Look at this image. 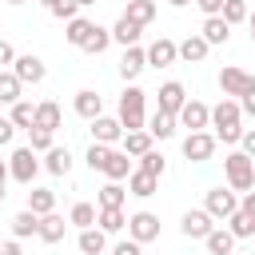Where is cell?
I'll use <instances>...</instances> for the list:
<instances>
[{"label": "cell", "mask_w": 255, "mask_h": 255, "mask_svg": "<svg viewBox=\"0 0 255 255\" xmlns=\"http://www.w3.org/2000/svg\"><path fill=\"white\" fill-rule=\"evenodd\" d=\"M239 120H243L239 100H219V104L211 108V128H215V139H223V143H239V139H243Z\"/></svg>", "instance_id": "obj_1"}, {"label": "cell", "mask_w": 255, "mask_h": 255, "mask_svg": "<svg viewBox=\"0 0 255 255\" xmlns=\"http://www.w3.org/2000/svg\"><path fill=\"white\" fill-rule=\"evenodd\" d=\"M143 100H147V92L143 88H124V96H120V124H124V131H143L147 128V116H143Z\"/></svg>", "instance_id": "obj_2"}, {"label": "cell", "mask_w": 255, "mask_h": 255, "mask_svg": "<svg viewBox=\"0 0 255 255\" xmlns=\"http://www.w3.org/2000/svg\"><path fill=\"white\" fill-rule=\"evenodd\" d=\"M223 171H227V187L231 191H251L255 187V159L243 155V151H231L223 159Z\"/></svg>", "instance_id": "obj_3"}, {"label": "cell", "mask_w": 255, "mask_h": 255, "mask_svg": "<svg viewBox=\"0 0 255 255\" xmlns=\"http://www.w3.org/2000/svg\"><path fill=\"white\" fill-rule=\"evenodd\" d=\"M8 171H12V179H16V183L32 187V179H36V171H40L36 151H32V147H16V151L8 155Z\"/></svg>", "instance_id": "obj_4"}, {"label": "cell", "mask_w": 255, "mask_h": 255, "mask_svg": "<svg viewBox=\"0 0 255 255\" xmlns=\"http://www.w3.org/2000/svg\"><path fill=\"white\" fill-rule=\"evenodd\" d=\"M203 211H207L211 219H231V215L239 211V199H235V191H227V187H211L207 199H203Z\"/></svg>", "instance_id": "obj_5"}, {"label": "cell", "mask_w": 255, "mask_h": 255, "mask_svg": "<svg viewBox=\"0 0 255 255\" xmlns=\"http://www.w3.org/2000/svg\"><path fill=\"white\" fill-rule=\"evenodd\" d=\"M219 88H223L227 100H243V96L255 88V76H247L243 68H223V72H219Z\"/></svg>", "instance_id": "obj_6"}, {"label": "cell", "mask_w": 255, "mask_h": 255, "mask_svg": "<svg viewBox=\"0 0 255 255\" xmlns=\"http://www.w3.org/2000/svg\"><path fill=\"white\" fill-rule=\"evenodd\" d=\"M128 239H135V243H151V239H159V219H155L151 211H135V215H128Z\"/></svg>", "instance_id": "obj_7"}, {"label": "cell", "mask_w": 255, "mask_h": 255, "mask_svg": "<svg viewBox=\"0 0 255 255\" xmlns=\"http://www.w3.org/2000/svg\"><path fill=\"white\" fill-rule=\"evenodd\" d=\"M183 155H187L191 163L211 159V155H215V131H191V135L183 139Z\"/></svg>", "instance_id": "obj_8"}, {"label": "cell", "mask_w": 255, "mask_h": 255, "mask_svg": "<svg viewBox=\"0 0 255 255\" xmlns=\"http://www.w3.org/2000/svg\"><path fill=\"white\" fill-rule=\"evenodd\" d=\"M179 231H183L187 239H207V235L215 231V219H211L203 207H191V211H183V223H179Z\"/></svg>", "instance_id": "obj_9"}, {"label": "cell", "mask_w": 255, "mask_h": 255, "mask_svg": "<svg viewBox=\"0 0 255 255\" xmlns=\"http://www.w3.org/2000/svg\"><path fill=\"white\" fill-rule=\"evenodd\" d=\"M175 120H179L183 128H191V131H207V128H211V108H207V104H199V100H187V104H183V112H179Z\"/></svg>", "instance_id": "obj_10"}, {"label": "cell", "mask_w": 255, "mask_h": 255, "mask_svg": "<svg viewBox=\"0 0 255 255\" xmlns=\"http://www.w3.org/2000/svg\"><path fill=\"white\" fill-rule=\"evenodd\" d=\"M12 72H16V80L20 84H40L44 76H48V68H44V60L40 56H16V64H12Z\"/></svg>", "instance_id": "obj_11"}, {"label": "cell", "mask_w": 255, "mask_h": 255, "mask_svg": "<svg viewBox=\"0 0 255 255\" xmlns=\"http://www.w3.org/2000/svg\"><path fill=\"white\" fill-rule=\"evenodd\" d=\"M183 104H187V92H183V84H179V80H167V84L159 88V112H167V116H179V112H183Z\"/></svg>", "instance_id": "obj_12"}, {"label": "cell", "mask_w": 255, "mask_h": 255, "mask_svg": "<svg viewBox=\"0 0 255 255\" xmlns=\"http://www.w3.org/2000/svg\"><path fill=\"white\" fill-rule=\"evenodd\" d=\"M175 60H179V44L167 40V36H159V40L147 48V64H151V68H167V64H175Z\"/></svg>", "instance_id": "obj_13"}, {"label": "cell", "mask_w": 255, "mask_h": 255, "mask_svg": "<svg viewBox=\"0 0 255 255\" xmlns=\"http://www.w3.org/2000/svg\"><path fill=\"white\" fill-rule=\"evenodd\" d=\"M92 135H96L92 143H108V147H112V143L124 139V124L112 120V116H100V120H92Z\"/></svg>", "instance_id": "obj_14"}, {"label": "cell", "mask_w": 255, "mask_h": 255, "mask_svg": "<svg viewBox=\"0 0 255 255\" xmlns=\"http://www.w3.org/2000/svg\"><path fill=\"white\" fill-rule=\"evenodd\" d=\"M143 68H147V48H139V44H135V48H124V60H120V76H124V80H135Z\"/></svg>", "instance_id": "obj_15"}, {"label": "cell", "mask_w": 255, "mask_h": 255, "mask_svg": "<svg viewBox=\"0 0 255 255\" xmlns=\"http://www.w3.org/2000/svg\"><path fill=\"white\" fill-rule=\"evenodd\" d=\"M60 104L56 100H44V104H36V124L32 128H40V131H52L56 135V128H60Z\"/></svg>", "instance_id": "obj_16"}, {"label": "cell", "mask_w": 255, "mask_h": 255, "mask_svg": "<svg viewBox=\"0 0 255 255\" xmlns=\"http://www.w3.org/2000/svg\"><path fill=\"white\" fill-rule=\"evenodd\" d=\"M199 36H203L207 44H227V40H231V24H227L223 16H207L203 28H199Z\"/></svg>", "instance_id": "obj_17"}, {"label": "cell", "mask_w": 255, "mask_h": 255, "mask_svg": "<svg viewBox=\"0 0 255 255\" xmlns=\"http://www.w3.org/2000/svg\"><path fill=\"white\" fill-rule=\"evenodd\" d=\"M76 116H84V120H100V116H104V100H100L92 88L76 92Z\"/></svg>", "instance_id": "obj_18"}, {"label": "cell", "mask_w": 255, "mask_h": 255, "mask_svg": "<svg viewBox=\"0 0 255 255\" xmlns=\"http://www.w3.org/2000/svg\"><path fill=\"white\" fill-rule=\"evenodd\" d=\"M135 167H131V159H128V151H116L112 147V155H108V163H104V175L112 179V183H120V179H128Z\"/></svg>", "instance_id": "obj_19"}, {"label": "cell", "mask_w": 255, "mask_h": 255, "mask_svg": "<svg viewBox=\"0 0 255 255\" xmlns=\"http://www.w3.org/2000/svg\"><path fill=\"white\" fill-rule=\"evenodd\" d=\"M64 231H68V219L52 211V215H40V235H36V239H44V243H60Z\"/></svg>", "instance_id": "obj_20"}, {"label": "cell", "mask_w": 255, "mask_h": 255, "mask_svg": "<svg viewBox=\"0 0 255 255\" xmlns=\"http://www.w3.org/2000/svg\"><path fill=\"white\" fill-rule=\"evenodd\" d=\"M139 32H143V28H139L135 20L120 16V20H116V28H112V40H116V44H124V48H135V44H139Z\"/></svg>", "instance_id": "obj_21"}, {"label": "cell", "mask_w": 255, "mask_h": 255, "mask_svg": "<svg viewBox=\"0 0 255 255\" xmlns=\"http://www.w3.org/2000/svg\"><path fill=\"white\" fill-rule=\"evenodd\" d=\"M155 187H159V179H155V175H147V171H139V167L128 175V195L147 199V195H155Z\"/></svg>", "instance_id": "obj_22"}, {"label": "cell", "mask_w": 255, "mask_h": 255, "mask_svg": "<svg viewBox=\"0 0 255 255\" xmlns=\"http://www.w3.org/2000/svg\"><path fill=\"white\" fill-rule=\"evenodd\" d=\"M28 235H40V215L24 207L20 215H12V239H28Z\"/></svg>", "instance_id": "obj_23"}, {"label": "cell", "mask_w": 255, "mask_h": 255, "mask_svg": "<svg viewBox=\"0 0 255 255\" xmlns=\"http://www.w3.org/2000/svg\"><path fill=\"white\" fill-rule=\"evenodd\" d=\"M124 16H128V20H135L139 28H147V24L155 20V0H128Z\"/></svg>", "instance_id": "obj_24"}, {"label": "cell", "mask_w": 255, "mask_h": 255, "mask_svg": "<svg viewBox=\"0 0 255 255\" xmlns=\"http://www.w3.org/2000/svg\"><path fill=\"white\" fill-rule=\"evenodd\" d=\"M175 124H179L175 116H167V112L155 108V116L147 120V131H151V139H171V135H175Z\"/></svg>", "instance_id": "obj_25"}, {"label": "cell", "mask_w": 255, "mask_h": 255, "mask_svg": "<svg viewBox=\"0 0 255 255\" xmlns=\"http://www.w3.org/2000/svg\"><path fill=\"white\" fill-rule=\"evenodd\" d=\"M120 143H124V151H128V155H135V159H139V155H147V151H151V131H147V128H143V131H124V139H120Z\"/></svg>", "instance_id": "obj_26"}, {"label": "cell", "mask_w": 255, "mask_h": 255, "mask_svg": "<svg viewBox=\"0 0 255 255\" xmlns=\"http://www.w3.org/2000/svg\"><path fill=\"white\" fill-rule=\"evenodd\" d=\"M28 211H36V215H52V211H56V191H48V187H32V191H28Z\"/></svg>", "instance_id": "obj_27"}, {"label": "cell", "mask_w": 255, "mask_h": 255, "mask_svg": "<svg viewBox=\"0 0 255 255\" xmlns=\"http://www.w3.org/2000/svg\"><path fill=\"white\" fill-rule=\"evenodd\" d=\"M100 231L104 235H116V231H124L128 227V215H124V207H100Z\"/></svg>", "instance_id": "obj_28"}, {"label": "cell", "mask_w": 255, "mask_h": 255, "mask_svg": "<svg viewBox=\"0 0 255 255\" xmlns=\"http://www.w3.org/2000/svg\"><path fill=\"white\" fill-rule=\"evenodd\" d=\"M76 247H80L84 255H104V247H108V235H104L100 227H88V231H80Z\"/></svg>", "instance_id": "obj_29"}, {"label": "cell", "mask_w": 255, "mask_h": 255, "mask_svg": "<svg viewBox=\"0 0 255 255\" xmlns=\"http://www.w3.org/2000/svg\"><path fill=\"white\" fill-rule=\"evenodd\" d=\"M203 243H207V255H231V251H235V235H231L227 227H215Z\"/></svg>", "instance_id": "obj_30"}, {"label": "cell", "mask_w": 255, "mask_h": 255, "mask_svg": "<svg viewBox=\"0 0 255 255\" xmlns=\"http://www.w3.org/2000/svg\"><path fill=\"white\" fill-rule=\"evenodd\" d=\"M92 20H84V16H76V20H68V28H64V40L68 44H76V48H84L88 44V36H92Z\"/></svg>", "instance_id": "obj_31"}, {"label": "cell", "mask_w": 255, "mask_h": 255, "mask_svg": "<svg viewBox=\"0 0 255 255\" xmlns=\"http://www.w3.org/2000/svg\"><path fill=\"white\" fill-rule=\"evenodd\" d=\"M207 40L203 36H187L183 44H179V60H187V64H199V60H207Z\"/></svg>", "instance_id": "obj_32"}, {"label": "cell", "mask_w": 255, "mask_h": 255, "mask_svg": "<svg viewBox=\"0 0 255 255\" xmlns=\"http://www.w3.org/2000/svg\"><path fill=\"white\" fill-rule=\"evenodd\" d=\"M44 167H48L52 175H68V171H72V151H68V147H52V151H44Z\"/></svg>", "instance_id": "obj_33"}, {"label": "cell", "mask_w": 255, "mask_h": 255, "mask_svg": "<svg viewBox=\"0 0 255 255\" xmlns=\"http://www.w3.org/2000/svg\"><path fill=\"white\" fill-rule=\"evenodd\" d=\"M96 219H100V211H96L92 203H76V207L68 211V223H76L80 231H88V227H96Z\"/></svg>", "instance_id": "obj_34"}, {"label": "cell", "mask_w": 255, "mask_h": 255, "mask_svg": "<svg viewBox=\"0 0 255 255\" xmlns=\"http://www.w3.org/2000/svg\"><path fill=\"white\" fill-rule=\"evenodd\" d=\"M227 231H231L235 239H255V219L243 215V211H235V215L227 219Z\"/></svg>", "instance_id": "obj_35"}, {"label": "cell", "mask_w": 255, "mask_h": 255, "mask_svg": "<svg viewBox=\"0 0 255 255\" xmlns=\"http://www.w3.org/2000/svg\"><path fill=\"white\" fill-rule=\"evenodd\" d=\"M20 80L16 72H0V104H20Z\"/></svg>", "instance_id": "obj_36"}, {"label": "cell", "mask_w": 255, "mask_h": 255, "mask_svg": "<svg viewBox=\"0 0 255 255\" xmlns=\"http://www.w3.org/2000/svg\"><path fill=\"white\" fill-rule=\"evenodd\" d=\"M124 199H128V191H124L120 183H104V187H100V195H96V203H100V207H124Z\"/></svg>", "instance_id": "obj_37"}, {"label": "cell", "mask_w": 255, "mask_h": 255, "mask_svg": "<svg viewBox=\"0 0 255 255\" xmlns=\"http://www.w3.org/2000/svg\"><path fill=\"white\" fill-rule=\"evenodd\" d=\"M108 44H112V32L96 24L92 36H88V44H84V52H88V56H100V52H108Z\"/></svg>", "instance_id": "obj_38"}, {"label": "cell", "mask_w": 255, "mask_h": 255, "mask_svg": "<svg viewBox=\"0 0 255 255\" xmlns=\"http://www.w3.org/2000/svg\"><path fill=\"white\" fill-rule=\"evenodd\" d=\"M16 128H28L32 131V124H36V108L28 104V100H20V104H12V116H8Z\"/></svg>", "instance_id": "obj_39"}, {"label": "cell", "mask_w": 255, "mask_h": 255, "mask_svg": "<svg viewBox=\"0 0 255 255\" xmlns=\"http://www.w3.org/2000/svg\"><path fill=\"white\" fill-rule=\"evenodd\" d=\"M227 24H243L247 16H251V8H247V0H223V12H219Z\"/></svg>", "instance_id": "obj_40"}, {"label": "cell", "mask_w": 255, "mask_h": 255, "mask_svg": "<svg viewBox=\"0 0 255 255\" xmlns=\"http://www.w3.org/2000/svg\"><path fill=\"white\" fill-rule=\"evenodd\" d=\"M139 171H147V175H155V179H159V175L167 171V159H163V155L151 147L147 155H139Z\"/></svg>", "instance_id": "obj_41"}, {"label": "cell", "mask_w": 255, "mask_h": 255, "mask_svg": "<svg viewBox=\"0 0 255 255\" xmlns=\"http://www.w3.org/2000/svg\"><path fill=\"white\" fill-rule=\"evenodd\" d=\"M108 155H112V147H108V143H92L84 159H88V167H92V171H104V163H108Z\"/></svg>", "instance_id": "obj_42"}, {"label": "cell", "mask_w": 255, "mask_h": 255, "mask_svg": "<svg viewBox=\"0 0 255 255\" xmlns=\"http://www.w3.org/2000/svg\"><path fill=\"white\" fill-rule=\"evenodd\" d=\"M28 135H32V143H28V147H32L36 155H40V151H52V147H56V139H52V131H40V128H32Z\"/></svg>", "instance_id": "obj_43"}, {"label": "cell", "mask_w": 255, "mask_h": 255, "mask_svg": "<svg viewBox=\"0 0 255 255\" xmlns=\"http://www.w3.org/2000/svg\"><path fill=\"white\" fill-rule=\"evenodd\" d=\"M76 8H80L76 0H60V4H52L48 12H52L56 20H64V24H68V20H76Z\"/></svg>", "instance_id": "obj_44"}, {"label": "cell", "mask_w": 255, "mask_h": 255, "mask_svg": "<svg viewBox=\"0 0 255 255\" xmlns=\"http://www.w3.org/2000/svg\"><path fill=\"white\" fill-rule=\"evenodd\" d=\"M112 255H143V243L124 239V243H116V247H112Z\"/></svg>", "instance_id": "obj_45"}, {"label": "cell", "mask_w": 255, "mask_h": 255, "mask_svg": "<svg viewBox=\"0 0 255 255\" xmlns=\"http://www.w3.org/2000/svg\"><path fill=\"white\" fill-rule=\"evenodd\" d=\"M195 4H199L203 16H219V12H223V0H195Z\"/></svg>", "instance_id": "obj_46"}, {"label": "cell", "mask_w": 255, "mask_h": 255, "mask_svg": "<svg viewBox=\"0 0 255 255\" xmlns=\"http://www.w3.org/2000/svg\"><path fill=\"white\" fill-rule=\"evenodd\" d=\"M4 64H16V48L8 44V40H0V68Z\"/></svg>", "instance_id": "obj_47"}, {"label": "cell", "mask_w": 255, "mask_h": 255, "mask_svg": "<svg viewBox=\"0 0 255 255\" xmlns=\"http://www.w3.org/2000/svg\"><path fill=\"white\" fill-rule=\"evenodd\" d=\"M12 135H16V124H12V120H0V147L12 143Z\"/></svg>", "instance_id": "obj_48"}, {"label": "cell", "mask_w": 255, "mask_h": 255, "mask_svg": "<svg viewBox=\"0 0 255 255\" xmlns=\"http://www.w3.org/2000/svg\"><path fill=\"white\" fill-rule=\"evenodd\" d=\"M239 211L255 219V191H243V199H239Z\"/></svg>", "instance_id": "obj_49"}, {"label": "cell", "mask_w": 255, "mask_h": 255, "mask_svg": "<svg viewBox=\"0 0 255 255\" xmlns=\"http://www.w3.org/2000/svg\"><path fill=\"white\" fill-rule=\"evenodd\" d=\"M239 143H243V155H251V159H255V131H243V139H239Z\"/></svg>", "instance_id": "obj_50"}, {"label": "cell", "mask_w": 255, "mask_h": 255, "mask_svg": "<svg viewBox=\"0 0 255 255\" xmlns=\"http://www.w3.org/2000/svg\"><path fill=\"white\" fill-rule=\"evenodd\" d=\"M0 255H24V251H20V239H4V243H0Z\"/></svg>", "instance_id": "obj_51"}, {"label": "cell", "mask_w": 255, "mask_h": 255, "mask_svg": "<svg viewBox=\"0 0 255 255\" xmlns=\"http://www.w3.org/2000/svg\"><path fill=\"white\" fill-rule=\"evenodd\" d=\"M239 108H243V112H247V116H255V88H251V92H247V96H243V100H239Z\"/></svg>", "instance_id": "obj_52"}, {"label": "cell", "mask_w": 255, "mask_h": 255, "mask_svg": "<svg viewBox=\"0 0 255 255\" xmlns=\"http://www.w3.org/2000/svg\"><path fill=\"white\" fill-rule=\"evenodd\" d=\"M8 179H12V171H8V159H0V187H4Z\"/></svg>", "instance_id": "obj_53"}, {"label": "cell", "mask_w": 255, "mask_h": 255, "mask_svg": "<svg viewBox=\"0 0 255 255\" xmlns=\"http://www.w3.org/2000/svg\"><path fill=\"white\" fill-rule=\"evenodd\" d=\"M167 4H171V8H187L191 0H167Z\"/></svg>", "instance_id": "obj_54"}, {"label": "cell", "mask_w": 255, "mask_h": 255, "mask_svg": "<svg viewBox=\"0 0 255 255\" xmlns=\"http://www.w3.org/2000/svg\"><path fill=\"white\" fill-rule=\"evenodd\" d=\"M247 24H251V40H255V8H251V16H247Z\"/></svg>", "instance_id": "obj_55"}, {"label": "cell", "mask_w": 255, "mask_h": 255, "mask_svg": "<svg viewBox=\"0 0 255 255\" xmlns=\"http://www.w3.org/2000/svg\"><path fill=\"white\" fill-rule=\"evenodd\" d=\"M40 4H44V8H52V4H60V0H40Z\"/></svg>", "instance_id": "obj_56"}, {"label": "cell", "mask_w": 255, "mask_h": 255, "mask_svg": "<svg viewBox=\"0 0 255 255\" xmlns=\"http://www.w3.org/2000/svg\"><path fill=\"white\" fill-rule=\"evenodd\" d=\"M76 4H80V8H88V4H96V0H76Z\"/></svg>", "instance_id": "obj_57"}, {"label": "cell", "mask_w": 255, "mask_h": 255, "mask_svg": "<svg viewBox=\"0 0 255 255\" xmlns=\"http://www.w3.org/2000/svg\"><path fill=\"white\" fill-rule=\"evenodd\" d=\"M4 195H8V191H4V187H0V203H4Z\"/></svg>", "instance_id": "obj_58"}, {"label": "cell", "mask_w": 255, "mask_h": 255, "mask_svg": "<svg viewBox=\"0 0 255 255\" xmlns=\"http://www.w3.org/2000/svg\"><path fill=\"white\" fill-rule=\"evenodd\" d=\"M8 4H24V0H8Z\"/></svg>", "instance_id": "obj_59"}, {"label": "cell", "mask_w": 255, "mask_h": 255, "mask_svg": "<svg viewBox=\"0 0 255 255\" xmlns=\"http://www.w3.org/2000/svg\"><path fill=\"white\" fill-rule=\"evenodd\" d=\"M251 255H255V251H251Z\"/></svg>", "instance_id": "obj_60"}]
</instances>
